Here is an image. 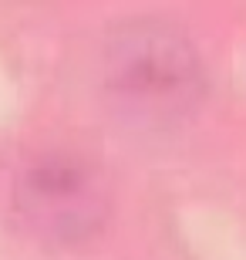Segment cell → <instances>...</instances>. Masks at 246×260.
<instances>
[{"mask_svg":"<svg viewBox=\"0 0 246 260\" xmlns=\"http://www.w3.org/2000/svg\"><path fill=\"white\" fill-rule=\"evenodd\" d=\"M104 78L125 112L149 122H172L199 105L206 78L199 54L162 20H132L108 38Z\"/></svg>","mask_w":246,"mask_h":260,"instance_id":"1","label":"cell"},{"mask_svg":"<svg viewBox=\"0 0 246 260\" xmlns=\"http://www.w3.org/2000/svg\"><path fill=\"white\" fill-rule=\"evenodd\" d=\"M20 206L34 223L61 240H81L101 220V193L71 166H44L24 179Z\"/></svg>","mask_w":246,"mask_h":260,"instance_id":"2","label":"cell"}]
</instances>
